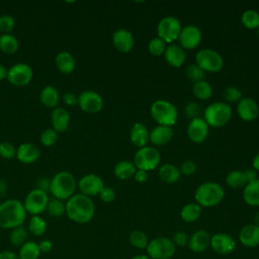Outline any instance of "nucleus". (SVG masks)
<instances>
[{
	"instance_id": "obj_1",
	"label": "nucleus",
	"mask_w": 259,
	"mask_h": 259,
	"mask_svg": "<svg viewBox=\"0 0 259 259\" xmlns=\"http://www.w3.org/2000/svg\"><path fill=\"white\" fill-rule=\"evenodd\" d=\"M66 214L77 224H87L95 214V206L89 196L82 193L73 194L66 202Z\"/></svg>"
},
{
	"instance_id": "obj_2",
	"label": "nucleus",
	"mask_w": 259,
	"mask_h": 259,
	"mask_svg": "<svg viewBox=\"0 0 259 259\" xmlns=\"http://www.w3.org/2000/svg\"><path fill=\"white\" fill-rule=\"evenodd\" d=\"M26 214L23 202L14 198L6 199L0 203V228L12 230L22 226Z\"/></svg>"
},
{
	"instance_id": "obj_3",
	"label": "nucleus",
	"mask_w": 259,
	"mask_h": 259,
	"mask_svg": "<svg viewBox=\"0 0 259 259\" xmlns=\"http://www.w3.org/2000/svg\"><path fill=\"white\" fill-rule=\"evenodd\" d=\"M77 183L72 173L68 171H59L51 179L50 192L55 198L64 200L69 199L75 192Z\"/></svg>"
},
{
	"instance_id": "obj_4",
	"label": "nucleus",
	"mask_w": 259,
	"mask_h": 259,
	"mask_svg": "<svg viewBox=\"0 0 259 259\" xmlns=\"http://www.w3.org/2000/svg\"><path fill=\"white\" fill-rule=\"evenodd\" d=\"M225 196L223 187L215 182H204L200 184L195 192L194 199L201 207H212L222 202Z\"/></svg>"
},
{
	"instance_id": "obj_5",
	"label": "nucleus",
	"mask_w": 259,
	"mask_h": 259,
	"mask_svg": "<svg viewBox=\"0 0 259 259\" xmlns=\"http://www.w3.org/2000/svg\"><path fill=\"white\" fill-rule=\"evenodd\" d=\"M150 113L152 118L159 125L172 126L176 123L178 118L176 106L165 99L155 100L150 107Z\"/></svg>"
},
{
	"instance_id": "obj_6",
	"label": "nucleus",
	"mask_w": 259,
	"mask_h": 259,
	"mask_svg": "<svg viewBox=\"0 0 259 259\" xmlns=\"http://www.w3.org/2000/svg\"><path fill=\"white\" fill-rule=\"evenodd\" d=\"M232 117L231 106L222 101H217L209 104L203 113V119L206 121L208 126L221 127L226 125Z\"/></svg>"
},
{
	"instance_id": "obj_7",
	"label": "nucleus",
	"mask_w": 259,
	"mask_h": 259,
	"mask_svg": "<svg viewBox=\"0 0 259 259\" xmlns=\"http://www.w3.org/2000/svg\"><path fill=\"white\" fill-rule=\"evenodd\" d=\"M146 251L151 259H171L176 252V246L170 238L161 236L150 240Z\"/></svg>"
},
{
	"instance_id": "obj_8",
	"label": "nucleus",
	"mask_w": 259,
	"mask_h": 259,
	"mask_svg": "<svg viewBox=\"0 0 259 259\" xmlns=\"http://www.w3.org/2000/svg\"><path fill=\"white\" fill-rule=\"evenodd\" d=\"M161 161V154L157 148L146 146L140 148L134 156V164L137 169L152 171L158 167Z\"/></svg>"
},
{
	"instance_id": "obj_9",
	"label": "nucleus",
	"mask_w": 259,
	"mask_h": 259,
	"mask_svg": "<svg viewBox=\"0 0 259 259\" xmlns=\"http://www.w3.org/2000/svg\"><path fill=\"white\" fill-rule=\"evenodd\" d=\"M195 64L204 72L217 73L222 70L224 60L217 51L212 49H201L195 55Z\"/></svg>"
},
{
	"instance_id": "obj_10",
	"label": "nucleus",
	"mask_w": 259,
	"mask_h": 259,
	"mask_svg": "<svg viewBox=\"0 0 259 259\" xmlns=\"http://www.w3.org/2000/svg\"><path fill=\"white\" fill-rule=\"evenodd\" d=\"M181 29H182V25L178 18L174 16H165L158 22V25H157L158 37L163 39L166 44L170 45L174 40L178 39Z\"/></svg>"
},
{
	"instance_id": "obj_11",
	"label": "nucleus",
	"mask_w": 259,
	"mask_h": 259,
	"mask_svg": "<svg viewBox=\"0 0 259 259\" xmlns=\"http://www.w3.org/2000/svg\"><path fill=\"white\" fill-rule=\"evenodd\" d=\"M49 200L50 199L47 192L34 188L30 190L25 196L23 205L27 213H30L32 215H38L47 209Z\"/></svg>"
},
{
	"instance_id": "obj_12",
	"label": "nucleus",
	"mask_w": 259,
	"mask_h": 259,
	"mask_svg": "<svg viewBox=\"0 0 259 259\" xmlns=\"http://www.w3.org/2000/svg\"><path fill=\"white\" fill-rule=\"evenodd\" d=\"M33 76L32 68L25 63H17L8 69L7 80L16 86L28 84Z\"/></svg>"
},
{
	"instance_id": "obj_13",
	"label": "nucleus",
	"mask_w": 259,
	"mask_h": 259,
	"mask_svg": "<svg viewBox=\"0 0 259 259\" xmlns=\"http://www.w3.org/2000/svg\"><path fill=\"white\" fill-rule=\"evenodd\" d=\"M202 38L200 29L192 24L185 25L182 27L178 36L179 46L183 50H194L196 49Z\"/></svg>"
},
{
	"instance_id": "obj_14",
	"label": "nucleus",
	"mask_w": 259,
	"mask_h": 259,
	"mask_svg": "<svg viewBox=\"0 0 259 259\" xmlns=\"http://www.w3.org/2000/svg\"><path fill=\"white\" fill-rule=\"evenodd\" d=\"M78 105L88 113H96L102 109L103 99L99 93L93 90H85L78 95Z\"/></svg>"
},
{
	"instance_id": "obj_15",
	"label": "nucleus",
	"mask_w": 259,
	"mask_h": 259,
	"mask_svg": "<svg viewBox=\"0 0 259 259\" xmlns=\"http://www.w3.org/2000/svg\"><path fill=\"white\" fill-rule=\"evenodd\" d=\"M211 250L219 255H229L236 248L235 239L226 233H217L210 237Z\"/></svg>"
},
{
	"instance_id": "obj_16",
	"label": "nucleus",
	"mask_w": 259,
	"mask_h": 259,
	"mask_svg": "<svg viewBox=\"0 0 259 259\" xmlns=\"http://www.w3.org/2000/svg\"><path fill=\"white\" fill-rule=\"evenodd\" d=\"M103 187L104 183L101 177L93 173L82 176L78 181V188L80 189L81 193L89 197L98 195Z\"/></svg>"
},
{
	"instance_id": "obj_17",
	"label": "nucleus",
	"mask_w": 259,
	"mask_h": 259,
	"mask_svg": "<svg viewBox=\"0 0 259 259\" xmlns=\"http://www.w3.org/2000/svg\"><path fill=\"white\" fill-rule=\"evenodd\" d=\"M209 126L203 117H196L189 121L187 125V136L190 141L200 144L205 141L208 136Z\"/></svg>"
},
{
	"instance_id": "obj_18",
	"label": "nucleus",
	"mask_w": 259,
	"mask_h": 259,
	"mask_svg": "<svg viewBox=\"0 0 259 259\" xmlns=\"http://www.w3.org/2000/svg\"><path fill=\"white\" fill-rule=\"evenodd\" d=\"M236 109L239 117L244 121H253L259 115V106L251 97H242Z\"/></svg>"
},
{
	"instance_id": "obj_19",
	"label": "nucleus",
	"mask_w": 259,
	"mask_h": 259,
	"mask_svg": "<svg viewBox=\"0 0 259 259\" xmlns=\"http://www.w3.org/2000/svg\"><path fill=\"white\" fill-rule=\"evenodd\" d=\"M112 44L118 52L126 54L133 50L135 38L131 31L124 28H119L112 34Z\"/></svg>"
},
{
	"instance_id": "obj_20",
	"label": "nucleus",
	"mask_w": 259,
	"mask_h": 259,
	"mask_svg": "<svg viewBox=\"0 0 259 259\" xmlns=\"http://www.w3.org/2000/svg\"><path fill=\"white\" fill-rule=\"evenodd\" d=\"M210 237L205 230H197L189 237L187 247L194 253H202L209 248Z\"/></svg>"
},
{
	"instance_id": "obj_21",
	"label": "nucleus",
	"mask_w": 259,
	"mask_h": 259,
	"mask_svg": "<svg viewBox=\"0 0 259 259\" xmlns=\"http://www.w3.org/2000/svg\"><path fill=\"white\" fill-rule=\"evenodd\" d=\"M239 241L246 248L259 246V227L254 224L245 225L239 232Z\"/></svg>"
},
{
	"instance_id": "obj_22",
	"label": "nucleus",
	"mask_w": 259,
	"mask_h": 259,
	"mask_svg": "<svg viewBox=\"0 0 259 259\" xmlns=\"http://www.w3.org/2000/svg\"><path fill=\"white\" fill-rule=\"evenodd\" d=\"M15 156L21 163L31 164L39 158L40 150L33 143H22L17 148Z\"/></svg>"
},
{
	"instance_id": "obj_23",
	"label": "nucleus",
	"mask_w": 259,
	"mask_h": 259,
	"mask_svg": "<svg viewBox=\"0 0 259 259\" xmlns=\"http://www.w3.org/2000/svg\"><path fill=\"white\" fill-rule=\"evenodd\" d=\"M131 143L140 148L148 146L150 142V132L148 127L142 122H136L133 124L130 132Z\"/></svg>"
},
{
	"instance_id": "obj_24",
	"label": "nucleus",
	"mask_w": 259,
	"mask_h": 259,
	"mask_svg": "<svg viewBox=\"0 0 259 259\" xmlns=\"http://www.w3.org/2000/svg\"><path fill=\"white\" fill-rule=\"evenodd\" d=\"M163 56L166 62L174 68H180L184 64L186 58L185 51L176 44H170L169 46H167Z\"/></svg>"
},
{
	"instance_id": "obj_25",
	"label": "nucleus",
	"mask_w": 259,
	"mask_h": 259,
	"mask_svg": "<svg viewBox=\"0 0 259 259\" xmlns=\"http://www.w3.org/2000/svg\"><path fill=\"white\" fill-rule=\"evenodd\" d=\"M51 121L53 128L57 133L67 131L70 123V114L67 109L61 106H56L51 113Z\"/></svg>"
},
{
	"instance_id": "obj_26",
	"label": "nucleus",
	"mask_w": 259,
	"mask_h": 259,
	"mask_svg": "<svg viewBox=\"0 0 259 259\" xmlns=\"http://www.w3.org/2000/svg\"><path fill=\"white\" fill-rule=\"evenodd\" d=\"M173 138V130L171 126L157 125L150 132V142L155 146H164Z\"/></svg>"
},
{
	"instance_id": "obj_27",
	"label": "nucleus",
	"mask_w": 259,
	"mask_h": 259,
	"mask_svg": "<svg viewBox=\"0 0 259 259\" xmlns=\"http://www.w3.org/2000/svg\"><path fill=\"white\" fill-rule=\"evenodd\" d=\"M180 175L181 173L179 171V168L170 163L161 165L158 170V176L160 180L167 184H173L177 182L180 178Z\"/></svg>"
},
{
	"instance_id": "obj_28",
	"label": "nucleus",
	"mask_w": 259,
	"mask_h": 259,
	"mask_svg": "<svg viewBox=\"0 0 259 259\" xmlns=\"http://www.w3.org/2000/svg\"><path fill=\"white\" fill-rule=\"evenodd\" d=\"M55 63L58 69L64 74H70L75 69V59L73 55L67 51H62L55 57Z\"/></svg>"
},
{
	"instance_id": "obj_29",
	"label": "nucleus",
	"mask_w": 259,
	"mask_h": 259,
	"mask_svg": "<svg viewBox=\"0 0 259 259\" xmlns=\"http://www.w3.org/2000/svg\"><path fill=\"white\" fill-rule=\"evenodd\" d=\"M243 199L250 206H259V178L245 185Z\"/></svg>"
},
{
	"instance_id": "obj_30",
	"label": "nucleus",
	"mask_w": 259,
	"mask_h": 259,
	"mask_svg": "<svg viewBox=\"0 0 259 259\" xmlns=\"http://www.w3.org/2000/svg\"><path fill=\"white\" fill-rule=\"evenodd\" d=\"M136 171H137V168L135 164L127 160H122L117 162L113 168L115 177H117L120 180H128L133 178Z\"/></svg>"
},
{
	"instance_id": "obj_31",
	"label": "nucleus",
	"mask_w": 259,
	"mask_h": 259,
	"mask_svg": "<svg viewBox=\"0 0 259 259\" xmlns=\"http://www.w3.org/2000/svg\"><path fill=\"white\" fill-rule=\"evenodd\" d=\"M59 92L57 88L53 85L45 86L39 92V100L47 107L55 108L57 106V103L59 102Z\"/></svg>"
},
{
	"instance_id": "obj_32",
	"label": "nucleus",
	"mask_w": 259,
	"mask_h": 259,
	"mask_svg": "<svg viewBox=\"0 0 259 259\" xmlns=\"http://www.w3.org/2000/svg\"><path fill=\"white\" fill-rule=\"evenodd\" d=\"M201 215V206L196 202H190L182 206L180 210V218L185 223H193Z\"/></svg>"
},
{
	"instance_id": "obj_33",
	"label": "nucleus",
	"mask_w": 259,
	"mask_h": 259,
	"mask_svg": "<svg viewBox=\"0 0 259 259\" xmlns=\"http://www.w3.org/2000/svg\"><path fill=\"white\" fill-rule=\"evenodd\" d=\"M40 254L38 244L33 241H26L19 247L17 253L19 259H38Z\"/></svg>"
},
{
	"instance_id": "obj_34",
	"label": "nucleus",
	"mask_w": 259,
	"mask_h": 259,
	"mask_svg": "<svg viewBox=\"0 0 259 259\" xmlns=\"http://www.w3.org/2000/svg\"><path fill=\"white\" fill-rule=\"evenodd\" d=\"M192 93L198 100H208L213 93L212 86L205 80L193 83Z\"/></svg>"
},
{
	"instance_id": "obj_35",
	"label": "nucleus",
	"mask_w": 259,
	"mask_h": 259,
	"mask_svg": "<svg viewBox=\"0 0 259 259\" xmlns=\"http://www.w3.org/2000/svg\"><path fill=\"white\" fill-rule=\"evenodd\" d=\"M226 183L229 187L233 189L244 188L247 184V180L244 174V171L232 170L226 176Z\"/></svg>"
},
{
	"instance_id": "obj_36",
	"label": "nucleus",
	"mask_w": 259,
	"mask_h": 259,
	"mask_svg": "<svg viewBox=\"0 0 259 259\" xmlns=\"http://www.w3.org/2000/svg\"><path fill=\"white\" fill-rule=\"evenodd\" d=\"M18 39L11 33L0 35V50L5 54H13L18 50Z\"/></svg>"
},
{
	"instance_id": "obj_37",
	"label": "nucleus",
	"mask_w": 259,
	"mask_h": 259,
	"mask_svg": "<svg viewBox=\"0 0 259 259\" xmlns=\"http://www.w3.org/2000/svg\"><path fill=\"white\" fill-rule=\"evenodd\" d=\"M128 241L133 247L140 249V250L146 249L149 244L148 236L146 235V233H144L143 231H140V230L132 231L128 236Z\"/></svg>"
},
{
	"instance_id": "obj_38",
	"label": "nucleus",
	"mask_w": 259,
	"mask_h": 259,
	"mask_svg": "<svg viewBox=\"0 0 259 259\" xmlns=\"http://www.w3.org/2000/svg\"><path fill=\"white\" fill-rule=\"evenodd\" d=\"M47 222L39 215H32L28 222V231L36 237L44 235L47 231Z\"/></svg>"
},
{
	"instance_id": "obj_39",
	"label": "nucleus",
	"mask_w": 259,
	"mask_h": 259,
	"mask_svg": "<svg viewBox=\"0 0 259 259\" xmlns=\"http://www.w3.org/2000/svg\"><path fill=\"white\" fill-rule=\"evenodd\" d=\"M27 230L23 226H19L10 231L9 242L15 247H20L27 241Z\"/></svg>"
},
{
	"instance_id": "obj_40",
	"label": "nucleus",
	"mask_w": 259,
	"mask_h": 259,
	"mask_svg": "<svg viewBox=\"0 0 259 259\" xmlns=\"http://www.w3.org/2000/svg\"><path fill=\"white\" fill-rule=\"evenodd\" d=\"M241 22L248 29H257L259 27V12L253 9H248L243 12Z\"/></svg>"
},
{
	"instance_id": "obj_41",
	"label": "nucleus",
	"mask_w": 259,
	"mask_h": 259,
	"mask_svg": "<svg viewBox=\"0 0 259 259\" xmlns=\"http://www.w3.org/2000/svg\"><path fill=\"white\" fill-rule=\"evenodd\" d=\"M46 210H48L49 214L52 217H62L64 213H66V203H64L63 200L54 197L49 200Z\"/></svg>"
},
{
	"instance_id": "obj_42",
	"label": "nucleus",
	"mask_w": 259,
	"mask_h": 259,
	"mask_svg": "<svg viewBox=\"0 0 259 259\" xmlns=\"http://www.w3.org/2000/svg\"><path fill=\"white\" fill-rule=\"evenodd\" d=\"M166 48H167V44L163 39L158 37V36L152 38L150 40V42L148 44V51H149V53L152 56H155V57L164 55Z\"/></svg>"
},
{
	"instance_id": "obj_43",
	"label": "nucleus",
	"mask_w": 259,
	"mask_h": 259,
	"mask_svg": "<svg viewBox=\"0 0 259 259\" xmlns=\"http://www.w3.org/2000/svg\"><path fill=\"white\" fill-rule=\"evenodd\" d=\"M185 75L188 78V80H190L191 82L195 83L198 81L203 80L204 77V71L199 68L195 63L194 64H190L186 67L185 69Z\"/></svg>"
},
{
	"instance_id": "obj_44",
	"label": "nucleus",
	"mask_w": 259,
	"mask_h": 259,
	"mask_svg": "<svg viewBox=\"0 0 259 259\" xmlns=\"http://www.w3.org/2000/svg\"><path fill=\"white\" fill-rule=\"evenodd\" d=\"M223 97L228 102H239L242 99V92L235 86H227L223 90Z\"/></svg>"
},
{
	"instance_id": "obj_45",
	"label": "nucleus",
	"mask_w": 259,
	"mask_h": 259,
	"mask_svg": "<svg viewBox=\"0 0 259 259\" xmlns=\"http://www.w3.org/2000/svg\"><path fill=\"white\" fill-rule=\"evenodd\" d=\"M58 139V133L54 128H46L40 134V143L44 146H52Z\"/></svg>"
},
{
	"instance_id": "obj_46",
	"label": "nucleus",
	"mask_w": 259,
	"mask_h": 259,
	"mask_svg": "<svg viewBox=\"0 0 259 259\" xmlns=\"http://www.w3.org/2000/svg\"><path fill=\"white\" fill-rule=\"evenodd\" d=\"M15 26V19L10 14H3L0 16V31L2 33H9Z\"/></svg>"
},
{
	"instance_id": "obj_47",
	"label": "nucleus",
	"mask_w": 259,
	"mask_h": 259,
	"mask_svg": "<svg viewBox=\"0 0 259 259\" xmlns=\"http://www.w3.org/2000/svg\"><path fill=\"white\" fill-rule=\"evenodd\" d=\"M171 240L176 247L183 248V247H187L189 237L184 231H177L173 234Z\"/></svg>"
},
{
	"instance_id": "obj_48",
	"label": "nucleus",
	"mask_w": 259,
	"mask_h": 259,
	"mask_svg": "<svg viewBox=\"0 0 259 259\" xmlns=\"http://www.w3.org/2000/svg\"><path fill=\"white\" fill-rule=\"evenodd\" d=\"M16 155L14 146L9 142L0 143V156L5 159H11Z\"/></svg>"
},
{
	"instance_id": "obj_49",
	"label": "nucleus",
	"mask_w": 259,
	"mask_h": 259,
	"mask_svg": "<svg viewBox=\"0 0 259 259\" xmlns=\"http://www.w3.org/2000/svg\"><path fill=\"white\" fill-rule=\"evenodd\" d=\"M184 111H185L186 117L191 120L193 118L199 117L200 107L196 102H188L184 107Z\"/></svg>"
},
{
	"instance_id": "obj_50",
	"label": "nucleus",
	"mask_w": 259,
	"mask_h": 259,
	"mask_svg": "<svg viewBox=\"0 0 259 259\" xmlns=\"http://www.w3.org/2000/svg\"><path fill=\"white\" fill-rule=\"evenodd\" d=\"M179 171L181 174L185 175V176H189L192 175L193 173H195L196 171V164L194 163V161L192 160H186L184 161L180 167H179Z\"/></svg>"
},
{
	"instance_id": "obj_51",
	"label": "nucleus",
	"mask_w": 259,
	"mask_h": 259,
	"mask_svg": "<svg viewBox=\"0 0 259 259\" xmlns=\"http://www.w3.org/2000/svg\"><path fill=\"white\" fill-rule=\"evenodd\" d=\"M98 195L103 202H111L115 198V191L111 187L104 186Z\"/></svg>"
},
{
	"instance_id": "obj_52",
	"label": "nucleus",
	"mask_w": 259,
	"mask_h": 259,
	"mask_svg": "<svg viewBox=\"0 0 259 259\" xmlns=\"http://www.w3.org/2000/svg\"><path fill=\"white\" fill-rule=\"evenodd\" d=\"M63 101L68 106H74L76 104L78 105V96L73 92H67L63 95Z\"/></svg>"
},
{
	"instance_id": "obj_53",
	"label": "nucleus",
	"mask_w": 259,
	"mask_h": 259,
	"mask_svg": "<svg viewBox=\"0 0 259 259\" xmlns=\"http://www.w3.org/2000/svg\"><path fill=\"white\" fill-rule=\"evenodd\" d=\"M50 182L51 180H49L47 177L38 178L36 182V188L48 193V191H50Z\"/></svg>"
},
{
	"instance_id": "obj_54",
	"label": "nucleus",
	"mask_w": 259,
	"mask_h": 259,
	"mask_svg": "<svg viewBox=\"0 0 259 259\" xmlns=\"http://www.w3.org/2000/svg\"><path fill=\"white\" fill-rule=\"evenodd\" d=\"M37 244H38V248H39L40 253H49L53 249V243L50 240L45 239V240H41Z\"/></svg>"
},
{
	"instance_id": "obj_55",
	"label": "nucleus",
	"mask_w": 259,
	"mask_h": 259,
	"mask_svg": "<svg viewBox=\"0 0 259 259\" xmlns=\"http://www.w3.org/2000/svg\"><path fill=\"white\" fill-rule=\"evenodd\" d=\"M244 174H245V177H246V180H247V183H250V182H253L255 181L256 179H258V174H257V171L253 168H249V169H246L244 171Z\"/></svg>"
},
{
	"instance_id": "obj_56",
	"label": "nucleus",
	"mask_w": 259,
	"mask_h": 259,
	"mask_svg": "<svg viewBox=\"0 0 259 259\" xmlns=\"http://www.w3.org/2000/svg\"><path fill=\"white\" fill-rule=\"evenodd\" d=\"M134 179L139 183H144L148 180V172L144 171V170L137 169V171L135 172V175H134Z\"/></svg>"
},
{
	"instance_id": "obj_57",
	"label": "nucleus",
	"mask_w": 259,
	"mask_h": 259,
	"mask_svg": "<svg viewBox=\"0 0 259 259\" xmlns=\"http://www.w3.org/2000/svg\"><path fill=\"white\" fill-rule=\"evenodd\" d=\"M0 259H19L17 253L10 251V250H4L0 252Z\"/></svg>"
},
{
	"instance_id": "obj_58",
	"label": "nucleus",
	"mask_w": 259,
	"mask_h": 259,
	"mask_svg": "<svg viewBox=\"0 0 259 259\" xmlns=\"http://www.w3.org/2000/svg\"><path fill=\"white\" fill-rule=\"evenodd\" d=\"M7 193V183L3 178H0V197H4Z\"/></svg>"
},
{
	"instance_id": "obj_59",
	"label": "nucleus",
	"mask_w": 259,
	"mask_h": 259,
	"mask_svg": "<svg viewBox=\"0 0 259 259\" xmlns=\"http://www.w3.org/2000/svg\"><path fill=\"white\" fill-rule=\"evenodd\" d=\"M7 73H8L7 68L4 65L0 64V81L7 78Z\"/></svg>"
},
{
	"instance_id": "obj_60",
	"label": "nucleus",
	"mask_w": 259,
	"mask_h": 259,
	"mask_svg": "<svg viewBox=\"0 0 259 259\" xmlns=\"http://www.w3.org/2000/svg\"><path fill=\"white\" fill-rule=\"evenodd\" d=\"M252 168L255 169L256 171H259V153L255 155L252 160Z\"/></svg>"
},
{
	"instance_id": "obj_61",
	"label": "nucleus",
	"mask_w": 259,
	"mask_h": 259,
	"mask_svg": "<svg viewBox=\"0 0 259 259\" xmlns=\"http://www.w3.org/2000/svg\"><path fill=\"white\" fill-rule=\"evenodd\" d=\"M131 259H151L147 254H138L134 257H132Z\"/></svg>"
},
{
	"instance_id": "obj_62",
	"label": "nucleus",
	"mask_w": 259,
	"mask_h": 259,
	"mask_svg": "<svg viewBox=\"0 0 259 259\" xmlns=\"http://www.w3.org/2000/svg\"><path fill=\"white\" fill-rule=\"evenodd\" d=\"M253 221H254V225H256V226H258L259 227V211L254 215V219H253Z\"/></svg>"
},
{
	"instance_id": "obj_63",
	"label": "nucleus",
	"mask_w": 259,
	"mask_h": 259,
	"mask_svg": "<svg viewBox=\"0 0 259 259\" xmlns=\"http://www.w3.org/2000/svg\"><path fill=\"white\" fill-rule=\"evenodd\" d=\"M257 35H258V37H259V27L257 28Z\"/></svg>"
},
{
	"instance_id": "obj_64",
	"label": "nucleus",
	"mask_w": 259,
	"mask_h": 259,
	"mask_svg": "<svg viewBox=\"0 0 259 259\" xmlns=\"http://www.w3.org/2000/svg\"><path fill=\"white\" fill-rule=\"evenodd\" d=\"M258 12H259V11H258Z\"/></svg>"
}]
</instances>
